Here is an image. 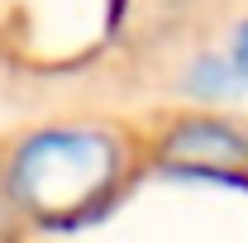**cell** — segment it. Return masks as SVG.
<instances>
[{"mask_svg": "<svg viewBox=\"0 0 248 243\" xmlns=\"http://www.w3.org/2000/svg\"><path fill=\"white\" fill-rule=\"evenodd\" d=\"M229 67H234V76H239V86L248 81V19L239 24L234 33V48H229Z\"/></svg>", "mask_w": 248, "mask_h": 243, "instance_id": "1", "label": "cell"}]
</instances>
